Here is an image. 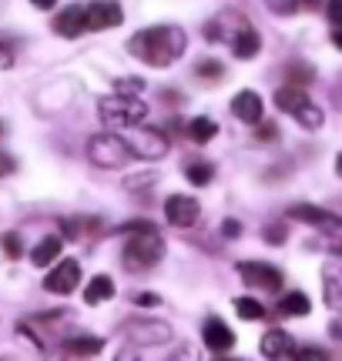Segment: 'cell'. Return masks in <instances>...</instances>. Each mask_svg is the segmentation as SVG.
<instances>
[{"mask_svg":"<svg viewBox=\"0 0 342 361\" xmlns=\"http://www.w3.org/2000/svg\"><path fill=\"white\" fill-rule=\"evenodd\" d=\"M215 134H218V124H215L211 117H195V121L188 124V137L195 144H208Z\"/></svg>","mask_w":342,"mask_h":361,"instance_id":"cell-23","label":"cell"},{"mask_svg":"<svg viewBox=\"0 0 342 361\" xmlns=\"http://www.w3.org/2000/svg\"><path fill=\"white\" fill-rule=\"evenodd\" d=\"M64 361H84V358H74V355H71V358H64Z\"/></svg>","mask_w":342,"mask_h":361,"instance_id":"cell-46","label":"cell"},{"mask_svg":"<svg viewBox=\"0 0 342 361\" xmlns=\"http://www.w3.org/2000/svg\"><path fill=\"white\" fill-rule=\"evenodd\" d=\"M215 361H235V358H215Z\"/></svg>","mask_w":342,"mask_h":361,"instance_id":"cell-47","label":"cell"},{"mask_svg":"<svg viewBox=\"0 0 342 361\" xmlns=\"http://www.w3.org/2000/svg\"><path fill=\"white\" fill-rule=\"evenodd\" d=\"M88 157H91L98 168H124L131 161V147L124 137L118 134H94L88 141Z\"/></svg>","mask_w":342,"mask_h":361,"instance_id":"cell-5","label":"cell"},{"mask_svg":"<svg viewBox=\"0 0 342 361\" xmlns=\"http://www.w3.org/2000/svg\"><path fill=\"white\" fill-rule=\"evenodd\" d=\"M98 114L107 128H134L148 117V104L138 94H111V97H101Z\"/></svg>","mask_w":342,"mask_h":361,"instance_id":"cell-3","label":"cell"},{"mask_svg":"<svg viewBox=\"0 0 342 361\" xmlns=\"http://www.w3.org/2000/svg\"><path fill=\"white\" fill-rule=\"evenodd\" d=\"M285 238H289L285 224H272V228H265V241H269V245H282Z\"/></svg>","mask_w":342,"mask_h":361,"instance_id":"cell-33","label":"cell"},{"mask_svg":"<svg viewBox=\"0 0 342 361\" xmlns=\"http://www.w3.org/2000/svg\"><path fill=\"white\" fill-rule=\"evenodd\" d=\"M131 301H134V305H141V308H155V305H161V298H158V295H148V291L134 295Z\"/></svg>","mask_w":342,"mask_h":361,"instance_id":"cell-37","label":"cell"},{"mask_svg":"<svg viewBox=\"0 0 342 361\" xmlns=\"http://www.w3.org/2000/svg\"><path fill=\"white\" fill-rule=\"evenodd\" d=\"M235 311H238V318H245V322L265 318V308L255 301V298H235Z\"/></svg>","mask_w":342,"mask_h":361,"instance_id":"cell-26","label":"cell"},{"mask_svg":"<svg viewBox=\"0 0 342 361\" xmlns=\"http://www.w3.org/2000/svg\"><path fill=\"white\" fill-rule=\"evenodd\" d=\"M292 361H329V355L316 345H305V348H295L292 351Z\"/></svg>","mask_w":342,"mask_h":361,"instance_id":"cell-30","label":"cell"},{"mask_svg":"<svg viewBox=\"0 0 342 361\" xmlns=\"http://www.w3.org/2000/svg\"><path fill=\"white\" fill-rule=\"evenodd\" d=\"M7 67H13V54H11V47L0 40V71H7Z\"/></svg>","mask_w":342,"mask_h":361,"instance_id":"cell-40","label":"cell"},{"mask_svg":"<svg viewBox=\"0 0 342 361\" xmlns=\"http://www.w3.org/2000/svg\"><path fill=\"white\" fill-rule=\"evenodd\" d=\"M255 137H259V141H276L278 128L276 124H262V121H259V124H255Z\"/></svg>","mask_w":342,"mask_h":361,"instance_id":"cell-36","label":"cell"},{"mask_svg":"<svg viewBox=\"0 0 342 361\" xmlns=\"http://www.w3.org/2000/svg\"><path fill=\"white\" fill-rule=\"evenodd\" d=\"M265 4H269L276 13H282V17H289V13H295L302 7V0H265Z\"/></svg>","mask_w":342,"mask_h":361,"instance_id":"cell-32","label":"cell"},{"mask_svg":"<svg viewBox=\"0 0 342 361\" xmlns=\"http://www.w3.org/2000/svg\"><path fill=\"white\" fill-rule=\"evenodd\" d=\"M326 17L332 20V27H342V0H326Z\"/></svg>","mask_w":342,"mask_h":361,"instance_id":"cell-35","label":"cell"},{"mask_svg":"<svg viewBox=\"0 0 342 361\" xmlns=\"http://www.w3.org/2000/svg\"><path fill=\"white\" fill-rule=\"evenodd\" d=\"M78 281H81V264L74 258H67L44 278V288H47L51 295H71V291L78 288Z\"/></svg>","mask_w":342,"mask_h":361,"instance_id":"cell-10","label":"cell"},{"mask_svg":"<svg viewBox=\"0 0 342 361\" xmlns=\"http://www.w3.org/2000/svg\"><path fill=\"white\" fill-rule=\"evenodd\" d=\"M13 171H17V161H13L11 154H4V151H0V178H7V174H13Z\"/></svg>","mask_w":342,"mask_h":361,"instance_id":"cell-38","label":"cell"},{"mask_svg":"<svg viewBox=\"0 0 342 361\" xmlns=\"http://www.w3.org/2000/svg\"><path fill=\"white\" fill-rule=\"evenodd\" d=\"M61 247H64V241L61 238H44V241H37V247L30 251V261L37 264V268H47V264H54V258L61 255Z\"/></svg>","mask_w":342,"mask_h":361,"instance_id":"cell-20","label":"cell"},{"mask_svg":"<svg viewBox=\"0 0 342 361\" xmlns=\"http://www.w3.org/2000/svg\"><path fill=\"white\" fill-rule=\"evenodd\" d=\"M278 311L289 314V318H302V314L312 311V301L302 291H289V295H282V301H278Z\"/></svg>","mask_w":342,"mask_h":361,"instance_id":"cell-22","label":"cell"},{"mask_svg":"<svg viewBox=\"0 0 342 361\" xmlns=\"http://www.w3.org/2000/svg\"><path fill=\"white\" fill-rule=\"evenodd\" d=\"M114 361H141V358H138V355H134L131 348H124V351H121V355H118V358H114Z\"/></svg>","mask_w":342,"mask_h":361,"instance_id":"cell-41","label":"cell"},{"mask_svg":"<svg viewBox=\"0 0 342 361\" xmlns=\"http://www.w3.org/2000/svg\"><path fill=\"white\" fill-rule=\"evenodd\" d=\"M168 361H198V348L184 341V345H178V351H175V355H171Z\"/></svg>","mask_w":342,"mask_h":361,"instance_id":"cell-34","label":"cell"},{"mask_svg":"<svg viewBox=\"0 0 342 361\" xmlns=\"http://www.w3.org/2000/svg\"><path fill=\"white\" fill-rule=\"evenodd\" d=\"M114 90H118V94H138V90H145V80L141 78H118L114 80Z\"/></svg>","mask_w":342,"mask_h":361,"instance_id":"cell-31","label":"cell"},{"mask_svg":"<svg viewBox=\"0 0 342 361\" xmlns=\"http://www.w3.org/2000/svg\"><path fill=\"white\" fill-rule=\"evenodd\" d=\"M222 234H225V238H238V234H242V224H238L235 218L222 221Z\"/></svg>","mask_w":342,"mask_h":361,"instance_id":"cell-39","label":"cell"},{"mask_svg":"<svg viewBox=\"0 0 342 361\" xmlns=\"http://www.w3.org/2000/svg\"><path fill=\"white\" fill-rule=\"evenodd\" d=\"M84 11H88V30H107L124 20L118 0H91Z\"/></svg>","mask_w":342,"mask_h":361,"instance_id":"cell-12","label":"cell"},{"mask_svg":"<svg viewBox=\"0 0 342 361\" xmlns=\"http://www.w3.org/2000/svg\"><path fill=\"white\" fill-rule=\"evenodd\" d=\"M201 341H205V348H211L215 355H222V351L235 348V331H232L222 318H208L205 328H201Z\"/></svg>","mask_w":342,"mask_h":361,"instance_id":"cell-13","label":"cell"},{"mask_svg":"<svg viewBox=\"0 0 342 361\" xmlns=\"http://www.w3.org/2000/svg\"><path fill=\"white\" fill-rule=\"evenodd\" d=\"M128 130H131V134H128L124 141H128L134 157H141V161H158V157L168 154V137H165L158 128H141V124H134V128H128Z\"/></svg>","mask_w":342,"mask_h":361,"instance_id":"cell-6","label":"cell"},{"mask_svg":"<svg viewBox=\"0 0 342 361\" xmlns=\"http://www.w3.org/2000/svg\"><path fill=\"white\" fill-rule=\"evenodd\" d=\"M289 218L295 221H305L312 228H322V231H332V234H342V218L332 214V211H322L316 204H292L289 207Z\"/></svg>","mask_w":342,"mask_h":361,"instance_id":"cell-9","label":"cell"},{"mask_svg":"<svg viewBox=\"0 0 342 361\" xmlns=\"http://www.w3.org/2000/svg\"><path fill=\"white\" fill-rule=\"evenodd\" d=\"M336 174H339V178H342V154L336 157Z\"/></svg>","mask_w":342,"mask_h":361,"instance_id":"cell-45","label":"cell"},{"mask_svg":"<svg viewBox=\"0 0 342 361\" xmlns=\"http://www.w3.org/2000/svg\"><path fill=\"white\" fill-rule=\"evenodd\" d=\"M329 331H332V335H336V338H339V341H342V318H336V322H332V328H329Z\"/></svg>","mask_w":342,"mask_h":361,"instance_id":"cell-44","label":"cell"},{"mask_svg":"<svg viewBox=\"0 0 342 361\" xmlns=\"http://www.w3.org/2000/svg\"><path fill=\"white\" fill-rule=\"evenodd\" d=\"M332 44L342 51V27H332Z\"/></svg>","mask_w":342,"mask_h":361,"instance_id":"cell-43","label":"cell"},{"mask_svg":"<svg viewBox=\"0 0 342 361\" xmlns=\"http://www.w3.org/2000/svg\"><path fill=\"white\" fill-rule=\"evenodd\" d=\"M107 298H114V281H111L107 274L91 278L88 288H84V301H88V305H101V301H107Z\"/></svg>","mask_w":342,"mask_h":361,"instance_id":"cell-21","label":"cell"},{"mask_svg":"<svg viewBox=\"0 0 342 361\" xmlns=\"http://www.w3.org/2000/svg\"><path fill=\"white\" fill-rule=\"evenodd\" d=\"M188 47L182 27L175 24H161V27H145L128 40V51L148 67H171Z\"/></svg>","mask_w":342,"mask_h":361,"instance_id":"cell-1","label":"cell"},{"mask_svg":"<svg viewBox=\"0 0 342 361\" xmlns=\"http://www.w3.org/2000/svg\"><path fill=\"white\" fill-rule=\"evenodd\" d=\"M54 30L61 34V37H81L84 30H88V11L74 4V7H67L54 17Z\"/></svg>","mask_w":342,"mask_h":361,"instance_id":"cell-15","label":"cell"},{"mask_svg":"<svg viewBox=\"0 0 342 361\" xmlns=\"http://www.w3.org/2000/svg\"><path fill=\"white\" fill-rule=\"evenodd\" d=\"M184 178L191 180L195 188H205V184H211V178H215V168H211L208 161H188V164H184Z\"/></svg>","mask_w":342,"mask_h":361,"instance_id":"cell-24","label":"cell"},{"mask_svg":"<svg viewBox=\"0 0 342 361\" xmlns=\"http://www.w3.org/2000/svg\"><path fill=\"white\" fill-rule=\"evenodd\" d=\"M121 231L131 234V238L124 241V264H128V268L148 271L165 258V238L158 234L155 224H148V221H131V224H124Z\"/></svg>","mask_w":342,"mask_h":361,"instance_id":"cell-2","label":"cell"},{"mask_svg":"<svg viewBox=\"0 0 342 361\" xmlns=\"http://www.w3.org/2000/svg\"><path fill=\"white\" fill-rule=\"evenodd\" d=\"M292 351H295V341H292L289 331H282V328H272V331H265V335H262V355H265L269 361L292 358Z\"/></svg>","mask_w":342,"mask_h":361,"instance_id":"cell-16","label":"cell"},{"mask_svg":"<svg viewBox=\"0 0 342 361\" xmlns=\"http://www.w3.org/2000/svg\"><path fill=\"white\" fill-rule=\"evenodd\" d=\"M232 114L242 121V124H259L262 121V97L255 90H242L232 97Z\"/></svg>","mask_w":342,"mask_h":361,"instance_id":"cell-17","label":"cell"},{"mask_svg":"<svg viewBox=\"0 0 342 361\" xmlns=\"http://www.w3.org/2000/svg\"><path fill=\"white\" fill-rule=\"evenodd\" d=\"M322 298L332 311H342V251L322 264Z\"/></svg>","mask_w":342,"mask_h":361,"instance_id":"cell-11","label":"cell"},{"mask_svg":"<svg viewBox=\"0 0 342 361\" xmlns=\"http://www.w3.org/2000/svg\"><path fill=\"white\" fill-rule=\"evenodd\" d=\"M312 78H316V74H312V67H305V64H289L285 67V80L295 84V87H305Z\"/></svg>","mask_w":342,"mask_h":361,"instance_id":"cell-28","label":"cell"},{"mask_svg":"<svg viewBox=\"0 0 342 361\" xmlns=\"http://www.w3.org/2000/svg\"><path fill=\"white\" fill-rule=\"evenodd\" d=\"M30 4H34L37 11H51V7H54V4H57V0H30Z\"/></svg>","mask_w":342,"mask_h":361,"instance_id":"cell-42","label":"cell"},{"mask_svg":"<svg viewBox=\"0 0 342 361\" xmlns=\"http://www.w3.org/2000/svg\"><path fill=\"white\" fill-rule=\"evenodd\" d=\"M101 348H105L101 338H91V335L64 338V351L67 355H74V358H94V355H101Z\"/></svg>","mask_w":342,"mask_h":361,"instance_id":"cell-19","label":"cell"},{"mask_svg":"<svg viewBox=\"0 0 342 361\" xmlns=\"http://www.w3.org/2000/svg\"><path fill=\"white\" fill-rule=\"evenodd\" d=\"M0 247H4V255H7L11 261L24 258V241H20V234H17V231L4 234V238H0Z\"/></svg>","mask_w":342,"mask_h":361,"instance_id":"cell-27","label":"cell"},{"mask_svg":"<svg viewBox=\"0 0 342 361\" xmlns=\"http://www.w3.org/2000/svg\"><path fill=\"white\" fill-rule=\"evenodd\" d=\"M232 51H235V57L238 61H252V57H255V54L262 51V37H259V34H255V27H242V30H238L235 37H232Z\"/></svg>","mask_w":342,"mask_h":361,"instance_id":"cell-18","label":"cell"},{"mask_svg":"<svg viewBox=\"0 0 342 361\" xmlns=\"http://www.w3.org/2000/svg\"><path fill=\"white\" fill-rule=\"evenodd\" d=\"M238 274L249 288H259V291H278L282 288V271L276 264H265V261H242Z\"/></svg>","mask_w":342,"mask_h":361,"instance_id":"cell-7","label":"cell"},{"mask_svg":"<svg viewBox=\"0 0 342 361\" xmlns=\"http://www.w3.org/2000/svg\"><path fill=\"white\" fill-rule=\"evenodd\" d=\"M198 214H201V207L188 194H171L168 201H165V221L175 224V228H191L198 221Z\"/></svg>","mask_w":342,"mask_h":361,"instance_id":"cell-8","label":"cell"},{"mask_svg":"<svg viewBox=\"0 0 342 361\" xmlns=\"http://www.w3.org/2000/svg\"><path fill=\"white\" fill-rule=\"evenodd\" d=\"M98 228V221L94 218H64L61 221V231H64V238H71V241H81L88 231H94Z\"/></svg>","mask_w":342,"mask_h":361,"instance_id":"cell-25","label":"cell"},{"mask_svg":"<svg viewBox=\"0 0 342 361\" xmlns=\"http://www.w3.org/2000/svg\"><path fill=\"white\" fill-rule=\"evenodd\" d=\"M195 74H198L201 80H218L225 71H222V64H218V61H198Z\"/></svg>","mask_w":342,"mask_h":361,"instance_id":"cell-29","label":"cell"},{"mask_svg":"<svg viewBox=\"0 0 342 361\" xmlns=\"http://www.w3.org/2000/svg\"><path fill=\"white\" fill-rule=\"evenodd\" d=\"M276 107L278 111H285V114H292L302 128H309V130L322 128V111H319L316 104L309 101V94H305L302 87H295V84H285V87L276 90Z\"/></svg>","mask_w":342,"mask_h":361,"instance_id":"cell-4","label":"cell"},{"mask_svg":"<svg viewBox=\"0 0 342 361\" xmlns=\"http://www.w3.org/2000/svg\"><path fill=\"white\" fill-rule=\"evenodd\" d=\"M128 335H131L134 345H161L171 338V328L165 322H131L128 324Z\"/></svg>","mask_w":342,"mask_h":361,"instance_id":"cell-14","label":"cell"}]
</instances>
